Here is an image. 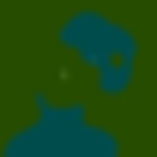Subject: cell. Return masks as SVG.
I'll use <instances>...</instances> for the list:
<instances>
[{"mask_svg":"<svg viewBox=\"0 0 157 157\" xmlns=\"http://www.w3.org/2000/svg\"><path fill=\"white\" fill-rule=\"evenodd\" d=\"M55 55L85 73V91L91 103H127L139 85V60H145V42L121 12L109 6H67L55 18Z\"/></svg>","mask_w":157,"mask_h":157,"instance_id":"6da1fadb","label":"cell"},{"mask_svg":"<svg viewBox=\"0 0 157 157\" xmlns=\"http://www.w3.org/2000/svg\"><path fill=\"white\" fill-rule=\"evenodd\" d=\"M0 157H127V139L97 103L36 91L30 115L0 133Z\"/></svg>","mask_w":157,"mask_h":157,"instance_id":"7a4b0ae2","label":"cell"}]
</instances>
